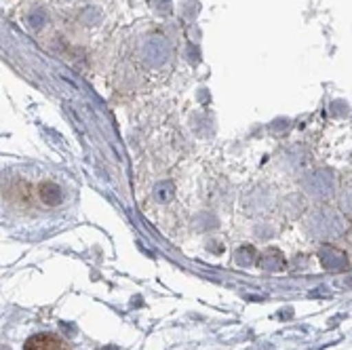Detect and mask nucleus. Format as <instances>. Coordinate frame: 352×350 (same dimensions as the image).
I'll list each match as a JSON object with an SVG mask.
<instances>
[{
    "label": "nucleus",
    "mask_w": 352,
    "mask_h": 350,
    "mask_svg": "<svg viewBox=\"0 0 352 350\" xmlns=\"http://www.w3.org/2000/svg\"><path fill=\"white\" fill-rule=\"evenodd\" d=\"M23 350H72L70 344L55 333H36L28 338Z\"/></svg>",
    "instance_id": "obj_1"
}]
</instances>
